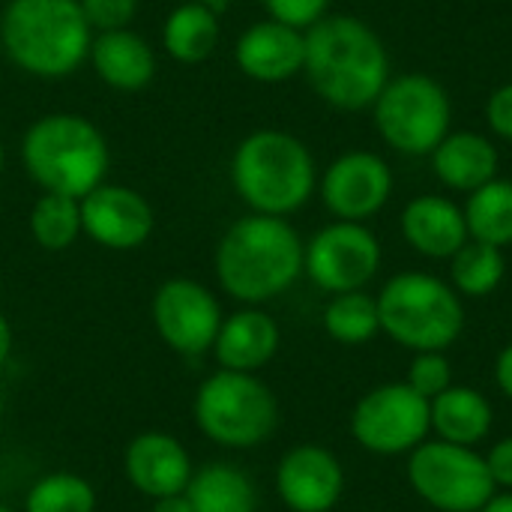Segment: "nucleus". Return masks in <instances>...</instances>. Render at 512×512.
I'll use <instances>...</instances> for the list:
<instances>
[{"mask_svg":"<svg viewBox=\"0 0 512 512\" xmlns=\"http://www.w3.org/2000/svg\"><path fill=\"white\" fill-rule=\"evenodd\" d=\"M303 75L336 111H366L390 81L384 39L357 15H324L306 30Z\"/></svg>","mask_w":512,"mask_h":512,"instance_id":"f257e3e1","label":"nucleus"},{"mask_svg":"<svg viewBox=\"0 0 512 512\" xmlns=\"http://www.w3.org/2000/svg\"><path fill=\"white\" fill-rule=\"evenodd\" d=\"M303 246L297 228L282 216H240L216 243V282L240 306H264L303 276Z\"/></svg>","mask_w":512,"mask_h":512,"instance_id":"f03ea898","label":"nucleus"},{"mask_svg":"<svg viewBox=\"0 0 512 512\" xmlns=\"http://www.w3.org/2000/svg\"><path fill=\"white\" fill-rule=\"evenodd\" d=\"M228 174L249 213L288 219L318 192V165L309 144L285 129L249 132L234 147Z\"/></svg>","mask_w":512,"mask_h":512,"instance_id":"7ed1b4c3","label":"nucleus"},{"mask_svg":"<svg viewBox=\"0 0 512 512\" xmlns=\"http://www.w3.org/2000/svg\"><path fill=\"white\" fill-rule=\"evenodd\" d=\"M90 42L78 0H9L0 12V48L30 78H69L87 60Z\"/></svg>","mask_w":512,"mask_h":512,"instance_id":"20e7f679","label":"nucleus"},{"mask_svg":"<svg viewBox=\"0 0 512 512\" xmlns=\"http://www.w3.org/2000/svg\"><path fill=\"white\" fill-rule=\"evenodd\" d=\"M21 165L42 192L84 198L105 183L111 150L102 129L75 111L36 117L21 135Z\"/></svg>","mask_w":512,"mask_h":512,"instance_id":"39448f33","label":"nucleus"},{"mask_svg":"<svg viewBox=\"0 0 512 512\" xmlns=\"http://www.w3.org/2000/svg\"><path fill=\"white\" fill-rule=\"evenodd\" d=\"M375 303L381 333L414 354L447 351L465 330V300L435 273H396L375 294Z\"/></svg>","mask_w":512,"mask_h":512,"instance_id":"423d86ee","label":"nucleus"},{"mask_svg":"<svg viewBox=\"0 0 512 512\" xmlns=\"http://www.w3.org/2000/svg\"><path fill=\"white\" fill-rule=\"evenodd\" d=\"M192 420L222 450H255L279 429V402L258 375L219 369L198 384Z\"/></svg>","mask_w":512,"mask_h":512,"instance_id":"0eeeda50","label":"nucleus"},{"mask_svg":"<svg viewBox=\"0 0 512 512\" xmlns=\"http://www.w3.org/2000/svg\"><path fill=\"white\" fill-rule=\"evenodd\" d=\"M369 111L381 141L402 156H429L453 129L450 93L426 72L390 75Z\"/></svg>","mask_w":512,"mask_h":512,"instance_id":"6e6552de","label":"nucleus"},{"mask_svg":"<svg viewBox=\"0 0 512 512\" xmlns=\"http://www.w3.org/2000/svg\"><path fill=\"white\" fill-rule=\"evenodd\" d=\"M414 495L438 512H480L498 492L486 459L474 447L423 441L408 453Z\"/></svg>","mask_w":512,"mask_h":512,"instance_id":"1a4fd4ad","label":"nucleus"},{"mask_svg":"<svg viewBox=\"0 0 512 512\" xmlns=\"http://www.w3.org/2000/svg\"><path fill=\"white\" fill-rule=\"evenodd\" d=\"M384 261L381 240L366 222H342L318 228L303 246V276L324 294L366 291Z\"/></svg>","mask_w":512,"mask_h":512,"instance_id":"9d476101","label":"nucleus"},{"mask_svg":"<svg viewBox=\"0 0 512 512\" xmlns=\"http://www.w3.org/2000/svg\"><path fill=\"white\" fill-rule=\"evenodd\" d=\"M351 438L375 456H402L417 450L432 432L429 399L408 384H381L351 411Z\"/></svg>","mask_w":512,"mask_h":512,"instance_id":"9b49d317","label":"nucleus"},{"mask_svg":"<svg viewBox=\"0 0 512 512\" xmlns=\"http://www.w3.org/2000/svg\"><path fill=\"white\" fill-rule=\"evenodd\" d=\"M150 315L162 345H168L180 357L210 354L225 318L216 294L204 282L189 276L165 279L153 294Z\"/></svg>","mask_w":512,"mask_h":512,"instance_id":"f8f14e48","label":"nucleus"},{"mask_svg":"<svg viewBox=\"0 0 512 512\" xmlns=\"http://www.w3.org/2000/svg\"><path fill=\"white\" fill-rule=\"evenodd\" d=\"M393 186L396 177L390 162L372 150H348L318 174L321 204L342 222H369L378 216L390 204Z\"/></svg>","mask_w":512,"mask_h":512,"instance_id":"ddd939ff","label":"nucleus"},{"mask_svg":"<svg viewBox=\"0 0 512 512\" xmlns=\"http://www.w3.org/2000/svg\"><path fill=\"white\" fill-rule=\"evenodd\" d=\"M81 204V231L102 249L111 252H132L144 246L156 228V213L150 201L123 183H99L90 189Z\"/></svg>","mask_w":512,"mask_h":512,"instance_id":"4468645a","label":"nucleus"},{"mask_svg":"<svg viewBox=\"0 0 512 512\" xmlns=\"http://www.w3.org/2000/svg\"><path fill=\"white\" fill-rule=\"evenodd\" d=\"M276 495L291 512H330L345 495V468L321 444H297L276 465Z\"/></svg>","mask_w":512,"mask_h":512,"instance_id":"2eb2a0df","label":"nucleus"},{"mask_svg":"<svg viewBox=\"0 0 512 512\" xmlns=\"http://www.w3.org/2000/svg\"><path fill=\"white\" fill-rule=\"evenodd\" d=\"M123 474L138 495L159 501L186 492L195 462L180 438L168 432H141L123 450Z\"/></svg>","mask_w":512,"mask_h":512,"instance_id":"dca6fc26","label":"nucleus"},{"mask_svg":"<svg viewBox=\"0 0 512 512\" xmlns=\"http://www.w3.org/2000/svg\"><path fill=\"white\" fill-rule=\"evenodd\" d=\"M306 33L273 18L249 24L234 42V63L258 84H285L303 75Z\"/></svg>","mask_w":512,"mask_h":512,"instance_id":"f3484780","label":"nucleus"},{"mask_svg":"<svg viewBox=\"0 0 512 512\" xmlns=\"http://www.w3.org/2000/svg\"><path fill=\"white\" fill-rule=\"evenodd\" d=\"M399 231L417 255L432 261H450L468 243L462 204L438 192L411 198L399 213Z\"/></svg>","mask_w":512,"mask_h":512,"instance_id":"a211bd4d","label":"nucleus"},{"mask_svg":"<svg viewBox=\"0 0 512 512\" xmlns=\"http://www.w3.org/2000/svg\"><path fill=\"white\" fill-rule=\"evenodd\" d=\"M279 345L282 330L276 318L261 306H240L237 312L222 318L210 354L219 369L258 375L279 354Z\"/></svg>","mask_w":512,"mask_h":512,"instance_id":"6ab92c4d","label":"nucleus"},{"mask_svg":"<svg viewBox=\"0 0 512 512\" xmlns=\"http://www.w3.org/2000/svg\"><path fill=\"white\" fill-rule=\"evenodd\" d=\"M87 60L96 78L117 93H138L150 87L159 69L153 45L132 27L93 33Z\"/></svg>","mask_w":512,"mask_h":512,"instance_id":"aec40b11","label":"nucleus"},{"mask_svg":"<svg viewBox=\"0 0 512 512\" xmlns=\"http://www.w3.org/2000/svg\"><path fill=\"white\" fill-rule=\"evenodd\" d=\"M429 162L432 174L444 189L465 195L495 180L501 171V153L495 138L474 129H450V135L429 153Z\"/></svg>","mask_w":512,"mask_h":512,"instance_id":"412c9836","label":"nucleus"},{"mask_svg":"<svg viewBox=\"0 0 512 512\" xmlns=\"http://www.w3.org/2000/svg\"><path fill=\"white\" fill-rule=\"evenodd\" d=\"M429 423L438 441L477 447L492 435L495 411L492 402L474 387H450L429 402Z\"/></svg>","mask_w":512,"mask_h":512,"instance_id":"4be33fe9","label":"nucleus"},{"mask_svg":"<svg viewBox=\"0 0 512 512\" xmlns=\"http://www.w3.org/2000/svg\"><path fill=\"white\" fill-rule=\"evenodd\" d=\"M183 495L192 512H258V486L234 462H207L195 468Z\"/></svg>","mask_w":512,"mask_h":512,"instance_id":"5701e85b","label":"nucleus"},{"mask_svg":"<svg viewBox=\"0 0 512 512\" xmlns=\"http://www.w3.org/2000/svg\"><path fill=\"white\" fill-rule=\"evenodd\" d=\"M219 36H222L219 12L195 0H183L162 21L165 54L186 66H195L213 57V51L219 48Z\"/></svg>","mask_w":512,"mask_h":512,"instance_id":"b1692460","label":"nucleus"},{"mask_svg":"<svg viewBox=\"0 0 512 512\" xmlns=\"http://www.w3.org/2000/svg\"><path fill=\"white\" fill-rule=\"evenodd\" d=\"M465 225L468 237L507 249L512 246V180L495 177L480 189L465 195Z\"/></svg>","mask_w":512,"mask_h":512,"instance_id":"393cba45","label":"nucleus"},{"mask_svg":"<svg viewBox=\"0 0 512 512\" xmlns=\"http://www.w3.org/2000/svg\"><path fill=\"white\" fill-rule=\"evenodd\" d=\"M507 276V258L504 249L471 240L450 258V285L456 288V294L465 300H480L489 297L501 288Z\"/></svg>","mask_w":512,"mask_h":512,"instance_id":"a878e982","label":"nucleus"},{"mask_svg":"<svg viewBox=\"0 0 512 512\" xmlns=\"http://www.w3.org/2000/svg\"><path fill=\"white\" fill-rule=\"evenodd\" d=\"M30 237L45 252H66L78 243L81 231V204L72 195L42 192L27 219Z\"/></svg>","mask_w":512,"mask_h":512,"instance_id":"bb28decb","label":"nucleus"},{"mask_svg":"<svg viewBox=\"0 0 512 512\" xmlns=\"http://www.w3.org/2000/svg\"><path fill=\"white\" fill-rule=\"evenodd\" d=\"M324 333L339 345H366L381 333L378 303L369 291H345L333 294L324 306Z\"/></svg>","mask_w":512,"mask_h":512,"instance_id":"cd10ccee","label":"nucleus"},{"mask_svg":"<svg viewBox=\"0 0 512 512\" xmlns=\"http://www.w3.org/2000/svg\"><path fill=\"white\" fill-rule=\"evenodd\" d=\"M99 498L87 477L72 471H48L24 492L21 512H96Z\"/></svg>","mask_w":512,"mask_h":512,"instance_id":"c85d7f7f","label":"nucleus"},{"mask_svg":"<svg viewBox=\"0 0 512 512\" xmlns=\"http://www.w3.org/2000/svg\"><path fill=\"white\" fill-rule=\"evenodd\" d=\"M414 393H420L423 399H435L444 390L453 387V366L447 360L444 351H420L414 354L411 366H408V381H405Z\"/></svg>","mask_w":512,"mask_h":512,"instance_id":"c756f323","label":"nucleus"},{"mask_svg":"<svg viewBox=\"0 0 512 512\" xmlns=\"http://www.w3.org/2000/svg\"><path fill=\"white\" fill-rule=\"evenodd\" d=\"M267 18L288 24L294 30H309L324 15H330V0H261Z\"/></svg>","mask_w":512,"mask_h":512,"instance_id":"7c9ffc66","label":"nucleus"},{"mask_svg":"<svg viewBox=\"0 0 512 512\" xmlns=\"http://www.w3.org/2000/svg\"><path fill=\"white\" fill-rule=\"evenodd\" d=\"M93 33L123 30L138 15V0H78Z\"/></svg>","mask_w":512,"mask_h":512,"instance_id":"2f4dec72","label":"nucleus"},{"mask_svg":"<svg viewBox=\"0 0 512 512\" xmlns=\"http://www.w3.org/2000/svg\"><path fill=\"white\" fill-rule=\"evenodd\" d=\"M483 117H486V126H489L492 138L512 144V81L501 84L498 90H492V96L486 99Z\"/></svg>","mask_w":512,"mask_h":512,"instance_id":"473e14b6","label":"nucleus"},{"mask_svg":"<svg viewBox=\"0 0 512 512\" xmlns=\"http://www.w3.org/2000/svg\"><path fill=\"white\" fill-rule=\"evenodd\" d=\"M483 459H486V468H489L495 486L512 492V438H501L498 444H492V450Z\"/></svg>","mask_w":512,"mask_h":512,"instance_id":"72a5a7b5","label":"nucleus"},{"mask_svg":"<svg viewBox=\"0 0 512 512\" xmlns=\"http://www.w3.org/2000/svg\"><path fill=\"white\" fill-rule=\"evenodd\" d=\"M495 381H498V390L512 402V342L501 348L495 360Z\"/></svg>","mask_w":512,"mask_h":512,"instance_id":"f704fd0d","label":"nucleus"},{"mask_svg":"<svg viewBox=\"0 0 512 512\" xmlns=\"http://www.w3.org/2000/svg\"><path fill=\"white\" fill-rule=\"evenodd\" d=\"M150 512H192V504H189L186 495H168V498L153 501Z\"/></svg>","mask_w":512,"mask_h":512,"instance_id":"c9c22d12","label":"nucleus"},{"mask_svg":"<svg viewBox=\"0 0 512 512\" xmlns=\"http://www.w3.org/2000/svg\"><path fill=\"white\" fill-rule=\"evenodd\" d=\"M12 342H15V336H12V324H9V318L0 312V369L9 363V357H12Z\"/></svg>","mask_w":512,"mask_h":512,"instance_id":"e433bc0d","label":"nucleus"},{"mask_svg":"<svg viewBox=\"0 0 512 512\" xmlns=\"http://www.w3.org/2000/svg\"><path fill=\"white\" fill-rule=\"evenodd\" d=\"M480 512H512V492H495Z\"/></svg>","mask_w":512,"mask_h":512,"instance_id":"4c0bfd02","label":"nucleus"},{"mask_svg":"<svg viewBox=\"0 0 512 512\" xmlns=\"http://www.w3.org/2000/svg\"><path fill=\"white\" fill-rule=\"evenodd\" d=\"M195 3H204V6H210V9H216V12H219V9L231 6L234 0H195Z\"/></svg>","mask_w":512,"mask_h":512,"instance_id":"58836bf2","label":"nucleus"},{"mask_svg":"<svg viewBox=\"0 0 512 512\" xmlns=\"http://www.w3.org/2000/svg\"><path fill=\"white\" fill-rule=\"evenodd\" d=\"M3 165H6V150H3V141H0V174H3Z\"/></svg>","mask_w":512,"mask_h":512,"instance_id":"ea45409f","label":"nucleus"},{"mask_svg":"<svg viewBox=\"0 0 512 512\" xmlns=\"http://www.w3.org/2000/svg\"><path fill=\"white\" fill-rule=\"evenodd\" d=\"M3 408H6V402H3V387H0V417H3Z\"/></svg>","mask_w":512,"mask_h":512,"instance_id":"a19ab883","label":"nucleus"},{"mask_svg":"<svg viewBox=\"0 0 512 512\" xmlns=\"http://www.w3.org/2000/svg\"><path fill=\"white\" fill-rule=\"evenodd\" d=\"M0 512H15L12 507H6V504H0Z\"/></svg>","mask_w":512,"mask_h":512,"instance_id":"79ce46f5","label":"nucleus"}]
</instances>
